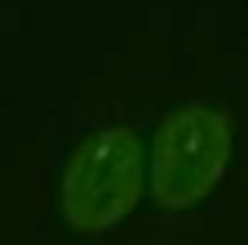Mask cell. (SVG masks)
Instances as JSON below:
<instances>
[{"mask_svg":"<svg viewBox=\"0 0 248 245\" xmlns=\"http://www.w3.org/2000/svg\"><path fill=\"white\" fill-rule=\"evenodd\" d=\"M145 188V146L131 125L93 131L61 174V213L78 231H110L139 206Z\"/></svg>","mask_w":248,"mask_h":245,"instance_id":"obj_1","label":"cell"},{"mask_svg":"<svg viewBox=\"0 0 248 245\" xmlns=\"http://www.w3.org/2000/svg\"><path fill=\"white\" fill-rule=\"evenodd\" d=\"M234 153V125L217 107L185 103L153 135L149 188L163 210H188L223 181Z\"/></svg>","mask_w":248,"mask_h":245,"instance_id":"obj_2","label":"cell"}]
</instances>
